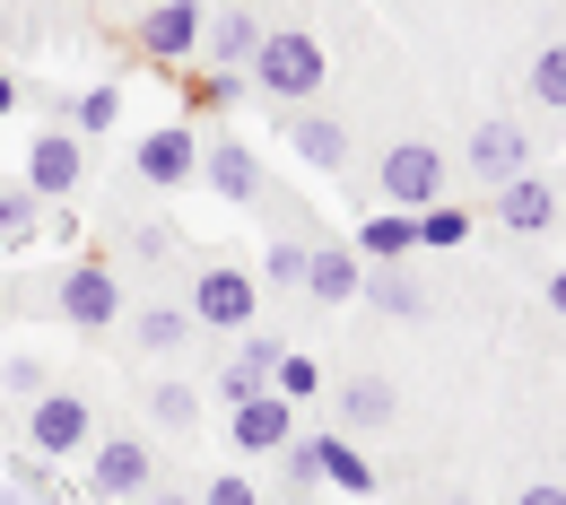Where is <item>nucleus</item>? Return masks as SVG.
I'll return each instance as SVG.
<instances>
[{
	"label": "nucleus",
	"mask_w": 566,
	"mask_h": 505,
	"mask_svg": "<svg viewBox=\"0 0 566 505\" xmlns=\"http://www.w3.org/2000/svg\"><path fill=\"white\" fill-rule=\"evenodd\" d=\"M244 78H253L262 96H280V105H314L323 78H332V53H323V35H305V27H271V35L253 44Z\"/></svg>",
	"instance_id": "f257e3e1"
},
{
	"label": "nucleus",
	"mask_w": 566,
	"mask_h": 505,
	"mask_svg": "<svg viewBox=\"0 0 566 505\" xmlns=\"http://www.w3.org/2000/svg\"><path fill=\"white\" fill-rule=\"evenodd\" d=\"M87 444H96V410H87L78 392H35V401H27V453L71 462Z\"/></svg>",
	"instance_id": "f03ea898"
},
{
	"label": "nucleus",
	"mask_w": 566,
	"mask_h": 505,
	"mask_svg": "<svg viewBox=\"0 0 566 505\" xmlns=\"http://www.w3.org/2000/svg\"><path fill=\"white\" fill-rule=\"evenodd\" d=\"M201 27H210V0H148L132 44H140L148 62H192L201 53Z\"/></svg>",
	"instance_id": "7ed1b4c3"
},
{
	"label": "nucleus",
	"mask_w": 566,
	"mask_h": 505,
	"mask_svg": "<svg viewBox=\"0 0 566 505\" xmlns=\"http://www.w3.org/2000/svg\"><path fill=\"white\" fill-rule=\"evenodd\" d=\"M87 488H96V497H114V505H132L140 488H157L148 444H140V435H96V444H87Z\"/></svg>",
	"instance_id": "20e7f679"
},
{
	"label": "nucleus",
	"mask_w": 566,
	"mask_h": 505,
	"mask_svg": "<svg viewBox=\"0 0 566 505\" xmlns=\"http://www.w3.org/2000/svg\"><path fill=\"white\" fill-rule=\"evenodd\" d=\"M253 314H262V288H253L244 271L210 262V271L192 280V323H201V332H253Z\"/></svg>",
	"instance_id": "39448f33"
},
{
	"label": "nucleus",
	"mask_w": 566,
	"mask_h": 505,
	"mask_svg": "<svg viewBox=\"0 0 566 505\" xmlns=\"http://www.w3.org/2000/svg\"><path fill=\"white\" fill-rule=\"evenodd\" d=\"M375 183H384L392 210H427V201L444 192V157H436L427 140H392V148H384V166H375Z\"/></svg>",
	"instance_id": "423d86ee"
},
{
	"label": "nucleus",
	"mask_w": 566,
	"mask_h": 505,
	"mask_svg": "<svg viewBox=\"0 0 566 505\" xmlns=\"http://www.w3.org/2000/svg\"><path fill=\"white\" fill-rule=\"evenodd\" d=\"M132 166H140L148 192H184L192 175H201V140H192V123H166V131H148L132 148Z\"/></svg>",
	"instance_id": "0eeeda50"
},
{
	"label": "nucleus",
	"mask_w": 566,
	"mask_h": 505,
	"mask_svg": "<svg viewBox=\"0 0 566 505\" xmlns=\"http://www.w3.org/2000/svg\"><path fill=\"white\" fill-rule=\"evenodd\" d=\"M78 175H87V148L62 123H44V140H27V192L35 201H62V192H78Z\"/></svg>",
	"instance_id": "6e6552de"
},
{
	"label": "nucleus",
	"mask_w": 566,
	"mask_h": 505,
	"mask_svg": "<svg viewBox=\"0 0 566 505\" xmlns=\"http://www.w3.org/2000/svg\"><path fill=\"white\" fill-rule=\"evenodd\" d=\"M62 323H78V332L123 323V280H114L105 262H78V271H62Z\"/></svg>",
	"instance_id": "1a4fd4ad"
},
{
	"label": "nucleus",
	"mask_w": 566,
	"mask_h": 505,
	"mask_svg": "<svg viewBox=\"0 0 566 505\" xmlns=\"http://www.w3.org/2000/svg\"><path fill=\"white\" fill-rule=\"evenodd\" d=\"M523 166H532V140H523V123H505V114H496V123H480V131H471V183H514V175H523Z\"/></svg>",
	"instance_id": "9d476101"
},
{
	"label": "nucleus",
	"mask_w": 566,
	"mask_h": 505,
	"mask_svg": "<svg viewBox=\"0 0 566 505\" xmlns=\"http://www.w3.org/2000/svg\"><path fill=\"white\" fill-rule=\"evenodd\" d=\"M227 435H235L244 453H280L287 435H296V401H280V392H253V401H235V410H227Z\"/></svg>",
	"instance_id": "9b49d317"
},
{
	"label": "nucleus",
	"mask_w": 566,
	"mask_h": 505,
	"mask_svg": "<svg viewBox=\"0 0 566 505\" xmlns=\"http://www.w3.org/2000/svg\"><path fill=\"white\" fill-rule=\"evenodd\" d=\"M201 183L218 201H262V157L244 140H201Z\"/></svg>",
	"instance_id": "f8f14e48"
},
{
	"label": "nucleus",
	"mask_w": 566,
	"mask_h": 505,
	"mask_svg": "<svg viewBox=\"0 0 566 505\" xmlns=\"http://www.w3.org/2000/svg\"><path fill=\"white\" fill-rule=\"evenodd\" d=\"M287 148H296L314 175H340V166H349V131H340V114H314V105L287 114Z\"/></svg>",
	"instance_id": "ddd939ff"
},
{
	"label": "nucleus",
	"mask_w": 566,
	"mask_h": 505,
	"mask_svg": "<svg viewBox=\"0 0 566 505\" xmlns=\"http://www.w3.org/2000/svg\"><path fill=\"white\" fill-rule=\"evenodd\" d=\"M375 428H401V392L384 375H349L340 383V435H375Z\"/></svg>",
	"instance_id": "4468645a"
},
{
	"label": "nucleus",
	"mask_w": 566,
	"mask_h": 505,
	"mask_svg": "<svg viewBox=\"0 0 566 505\" xmlns=\"http://www.w3.org/2000/svg\"><path fill=\"white\" fill-rule=\"evenodd\" d=\"M357 280H366V262H357V244H305V296H323V305H349Z\"/></svg>",
	"instance_id": "2eb2a0df"
},
{
	"label": "nucleus",
	"mask_w": 566,
	"mask_h": 505,
	"mask_svg": "<svg viewBox=\"0 0 566 505\" xmlns=\"http://www.w3.org/2000/svg\"><path fill=\"white\" fill-rule=\"evenodd\" d=\"M496 227H514V235H541V227H558V192L523 166L514 183H496Z\"/></svg>",
	"instance_id": "dca6fc26"
},
{
	"label": "nucleus",
	"mask_w": 566,
	"mask_h": 505,
	"mask_svg": "<svg viewBox=\"0 0 566 505\" xmlns=\"http://www.w3.org/2000/svg\"><path fill=\"white\" fill-rule=\"evenodd\" d=\"M280 349H287V340H271V332H262V340H244L235 358L218 366V401L235 410V401H253V392H271V366H280Z\"/></svg>",
	"instance_id": "f3484780"
},
{
	"label": "nucleus",
	"mask_w": 566,
	"mask_h": 505,
	"mask_svg": "<svg viewBox=\"0 0 566 505\" xmlns=\"http://www.w3.org/2000/svg\"><path fill=\"white\" fill-rule=\"evenodd\" d=\"M253 44H262V18H253V9H218L210 27H201L210 71H244V62H253Z\"/></svg>",
	"instance_id": "a211bd4d"
},
{
	"label": "nucleus",
	"mask_w": 566,
	"mask_h": 505,
	"mask_svg": "<svg viewBox=\"0 0 566 505\" xmlns=\"http://www.w3.org/2000/svg\"><path fill=\"white\" fill-rule=\"evenodd\" d=\"M357 296H366V305H384V314H401V323H419V314H427V288L401 271V262H366Z\"/></svg>",
	"instance_id": "6ab92c4d"
},
{
	"label": "nucleus",
	"mask_w": 566,
	"mask_h": 505,
	"mask_svg": "<svg viewBox=\"0 0 566 505\" xmlns=\"http://www.w3.org/2000/svg\"><path fill=\"white\" fill-rule=\"evenodd\" d=\"M349 244H357V262H410L419 253V227H410V210H375Z\"/></svg>",
	"instance_id": "aec40b11"
},
{
	"label": "nucleus",
	"mask_w": 566,
	"mask_h": 505,
	"mask_svg": "<svg viewBox=\"0 0 566 505\" xmlns=\"http://www.w3.org/2000/svg\"><path fill=\"white\" fill-rule=\"evenodd\" d=\"M314 471H323L340 497H375V462L357 453L349 435H314Z\"/></svg>",
	"instance_id": "412c9836"
},
{
	"label": "nucleus",
	"mask_w": 566,
	"mask_h": 505,
	"mask_svg": "<svg viewBox=\"0 0 566 505\" xmlns=\"http://www.w3.org/2000/svg\"><path fill=\"white\" fill-rule=\"evenodd\" d=\"M132 340H140L148 358H166V349H184V340H192V314H184V305H148L140 323H132Z\"/></svg>",
	"instance_id": "4be33fe9"
},
{
	"label": "nucleus",
	"mask_w": 566,
	"mask_h": 505,
	"mask_svg": "<svg viewBox=\"0 0 566 505\" xmlns=\"http://www.w3.org/2000/svg\"><path fill=\"white\" fill-rule=\"evenodd\" d=\"M410 227H419L427 253H462V244H471V210H436V201H427V210H410Z\"/></svg>",
	"instance_id": "5701e85b"
},
{
	"label": "nucleus",
	"mask_w": 566,
	"mask_h": 505,
	"mask_svg": "<svg viewBox=\"0 0 566 505\" xmlns=\"http://www.w3.org/2000/svg\"><path fill=\"white\" fill-rule=\"evenodd\" d=\"M244 96H253V78H244V71H201V78H192V114H235Z\"/></svg>",
	"instance_id": "b1692460"
},
{
	"label": "nucleus",
	"mask_w": 566,
	"mask_h": 505,
	"mask_svg": "<svg viewBox=\"0 0 566 505\" xmlns=\"http://www.w3.org/2000/svg\"><path fill=\"white\" fill-rule=\"evenodd\" d=\"M35 227H44V201L27 183H0V244H27Z\"/></svg>",
	"instance_id": "393cba45"
},
{
	"label": "nucleus",
	"mask_w": 566,
	"mask_h": 505,
	"mask_svg": "<svg viewBox=\"0 0 566 505\" xmlns=\"http://www.w3.org/2000/svg\"><path fill=\"white\" fill-rule=\"evenodd\" d=\"M314 383H323V366L305 358V349H280V366H271V392H280V401H314Z\"/></svg>",
	"instance_id": "a878e982"
},
{
	"label": "nucleus",
	"mask_w": 566,
	"mask_h": 505,
	"mask_svg": "<svg viewBox=\"0 0 566 505\" xmlns=\"http://www.w3.org/2000/svg\"><path fill=\"white\" fill-rule=\"evenodd\" d=\"M532 96H541V105H549V114H566V44H541V62H532Z\"/></svg>",
	"instance_id": "bb28decb"
},
{
	"label": "nucleus",
	"mask_w": 566,
	"mask_h": 505,
	"mask_svg": "<svg viewBox=\"0 0 566 505\" xmlns=\"http://www.w3.org/2000/svg\"><path fill=\"white\" fill-rule=\"evenodd\" d=\"M148 410H157V428H192L201 419V383H157Z\"/></svg>",
	"instance_id": "cd10ccee"
},
{
	"label": "nucleus",
	"mask_w": 566,
	"mask_h": 505,
	"mask_svg": "<svg viewBox=\"0 0 566 505\" xmlns=\"http://www.w3.org/2000/svg\"><path fill=\"white\" fill-rule=\"evenodd\" d=\"M114 114H123V87H87V96H71V123L96 140V131H114Z\"/></svg>",
	"instance_id": "c85d7f7f"
},
{
	"label": "nucleus",
	"mask_w": 566,
	"mask_h": 505,
	"mask_svg": "<svg viewBox=\"0 0 566 505\" xmlns=\"http://www.w3.org/2000/svg\"><path fill=\"white\" fill-rule=\"evenodd\" d=\"M18 488L35 505H62L71 488H62V462H44V453H18Z\"/></svg>",
	"instance_id": "c756f323"
},
{
	"label": "nucleus",
	"mask_w": 566,
	"mask_h": 505,
	"mask_svg": "<svg viewBox=\"0 0 566 505\" xmlns=\"http://www.w3.org/2000/svg\"><path fill=\"white\" fill-rule=\"evenodd\" d=\"M262 288H305V244H296V235H280V244L262 253Z\"/></svg>",
	"instance_id": "7c9ffc66"
},
{
	"label": "nucleus",
	"mask_w": 566,
	"mask_h": 505,
	"mask_svg": "<svg viewBox=\"0 0 566 505\" xmlns=\"http://www.w3.org/2000/svg\"><path fill=\"white\" fill-rule=\"evenodd\" d=\"M280 471H287V488H323V471H314V435H287Z\"/></svg>",
	"instance_id": "2f4dec72"
},
{
	"label": "nucleus",
	"mask_w": 566,
	"mask_h": 505,
	"mask_svg": "<svg viewBox=\"0 0 566 505\" xmlns=\"http://www.w3.org/2000/svg\"><path fill=\"white\" fill-rule=\"evenodd\" d=\"M201 505H262V488H253V480H235V471H218L210 488H201Z\"/></svg>",
	"instance_id": "473e14b6"
},
{
	"label": "nucleus",
	"mask_w": 566,
	"mask_h": 505,
	"mask_svg": "<svg viewBox=\"0 0 566 505\" xmlns=\"http://www.w3.org/2000/svg\"><path fill=\"white\" fill-rule=\"evenodd\" d=\"M0 383H9L18 401H35V392H44V366H35V358H9V366H0Z\"/></svg>",
	"instance_id": "72a5a7b5"
},
{
	"label": "nucleus",
	"mask_w": 566,
	"mask_h": 505,
	"mask_svg": "<svg viewBox=\"0 0 566 505\" xmlns=\"http://www.w3.org/2000/svg\"><path fill=\"white\" fill-rule=\"evenodd\" d=\"M132 253H140V262H166V253H175V235H166V227H140V235H132Z\"/></svg>",
	"instance_id": "f704fd0d"
},
{
	"label": "nucleus",
	"mask_w": 566,
	"mask_h": 505,
	"mask_svg": "<svg viewBox=\"0 0 566 505\" xmlns=\"http://www.w3.org/2000/svg\"><path fill=\"white\" fill-rule=\"evenodd\" d=\"M514 505H566V488H549V480H541V488H523Z\"/></svg>",
	"instance_id": "c9c22d12"
},
{
	"label": "nucleus",
	"mask_w": 566,
	"mask_h": 505,
	"mask_svg": "<svg viewBox=\"0 0 566 505\" xmlns=\"http://www.w3.org/2000/svg\"><path fill=\"white\" fill-rule=\"evenodd\" d=\"M132 505H192V497H184V488H140Z\"/></svg>",
	"instance_id": "e433bc0d"
},
{
	"label": "nucleus",
	"mask_w": 566,
	"mask_h": 505,
	"mask_svg": "<svg viewBox=\"0 0 566 505\" xmlns=\"http://www.w3.org/2000/svg\"><path fill=\"white\" fill-rule=\"evenodd\" d=\"M549 314H558V323H566V271H558V280H549Z\"/></svg>",
	"instance_id": "4c0bfd02"
},
{
	"label": "nucleus",
	"mask_w": 566,
	"mask_h": 505,
	"mask_svg": "<svg viewBox=\"0 0 566 505\" xmlns=\"http://www.w3.org/2000/svg\"><path fill=\"white\" fill-rule=\"evenodd\" d=\"M0 114H18V78L0 71Z\"/></svg>",
	"instance_id": "58836bf2"
},
{
	"label": "nucleus",
	"mask_w": 566,
	"mask_h": 505,
	"mask_svg": "<svg viewBox=\"0 0 566 505\" xmlns=\"http://www.w3.org/2000/svg\"><path fill=\"white\" fill-rule=\"evenodd\" d=\"M0 505H27V488H0Z\"/></svg>",
	"instance_id": "ea45409f"
},
{
	"label": "nucleus",
	"mask_w": 566,
	"mask_h": 505,
	"mask_svg": "<svg viewBox=\"0 0 566 505\" xmlns=\"http://www.w3.org/2000/svg\"><path fill=\"white\" fill-rule=\"evenodd\" d=\"M444 505H462V497H444Z\"/></svg>",
	"instance_id": "a19ab883"
}]
</instances>
